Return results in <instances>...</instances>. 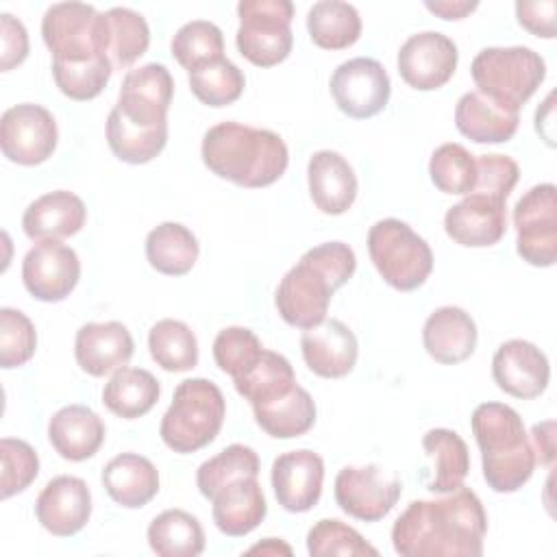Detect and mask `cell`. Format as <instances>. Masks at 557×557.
Returning a JSON list of instances; mask_svg holds the SVG:
<instances>
[{"instance_id": "cell-12", "label": "cell", "mask_w": 557, "mask_h": 557, "mask_svg": "<svg viewBox=\"0 0 557 557\" xmlns=\"http://www.w3.org/2000/svg\"><path fill=\"white\" fill-rule=\"evenodd\" d=\"M57 139V122L41 104L22 102L7 109L0 117V148L11 163L30 168L48 161Z\"/></svg>"}, {"instance_id": "cell-51", "label": "cell", "mask_w": 557, "mask_h": 557, "mask_svg": "<svg viewBox=\"0 0 557 557\" xmlns=\"http://www.w3.org/2000/svg\"><path fill=\"white\" fill-rule=\"evenodd\" d=\"M555 13H557L555 0H535V2L520 0V2H516L518 24L535 37H544V39L555 37Z\"/></svg>"}, {"instance_id": "cell-50", "label": "cell", "mask_w": 557, "mask_h": 557, "mask_svg": "<svg viewBox=\"0 0 557 557\" xmlns=\"http://www.w3.org/2000/svg\"><path fill=\"white\" fill-rule=\"evenodd\" d=\"M0 39H2L0 70L9 72L15 65L24 63V59L28 57V33L24 24L11 13H0Z\"/></svg>"}, {"instance_id": "cell-48", "label": "cell", "mask_w": 557, "mask_h": 557, "mask_svg": "<svg viewBox=\"0 0 557 557\" xmlns=\"http://www.w3.org/2000/svg\"><path fill=\"white\" fill-rule=\"evenodd\" d=\"M0 461H2V498H11L13 494L24 492L39 474V457L35 448L17 437L0 440Z\"/></svg>"}, {"instance_id": "cell-33", "label": "cell", "mask_w": 557, "mask_h": 557, "mask_svg": "<svg viewBox=\"0 0 557 557\" xmlns=\"http://www.w3.org/2000/svg\"><path fill=\"white\" fill-rule=\"evenodd\" d=\"M198 252L200 246L196 235L181 222H163L146 237L148 263L168 276L187 274L194 268Z\"/></svg>"}, {"instance_id": "cell-46", "label": "cell", "mask_w": 557, "mask_h": 557, "mask_svg": "<svg viewBox=\"0 0 557 557\" xmlns=\"http://www.w3.org/2000/svg\"><path fill=\"white\" fill-rule=\"evenodd\" d=\"M263 352L259 337L246 326H226L213 339L215 366L231 379L242 376Z\"/></svg>"}, {"instance_id": "cell-7", "label": "cell", "mask_w": 557, "mask_h": 557, "mask_svg": "<svg viewBox=\"0 0 557 557\" xmlns=\"http://www.w3.org/2000/svg\"><path fill=\"white\" fill-rule=\"evenodd\" d=\"M368 252L381 278L398 292L422 287L433 270L431 246L407 222L396 218H385L370 226Z\"/></svg>"}, {"instance_id": "cell-10", "label": "cell", "mask_w": 557, "mask_h": 557, "mask_svg": "<svg viewBox=\"0 0 557 557\" xmlns=\"http://www.w3.org/2000/svg\"><path fill=\"white\" fill-rule=\"evenodd\" d=\"M553 183L533 185L513 207L516 250L529 265L550 268L557 261V198Z\"/></svg>"}, {"instance_id": "cell-44", "label": "cell", "mask_w": 557, "mask_h": 557, "mask_svg": "<svg viewBox=\"0 0 557 557\" xmlns=\"http://www.w3.org/2000/svg\"><path fill=\"white\" fill-rule=\"evenodd\" d=\"M113 65L109 57L91 61H52V76L59 91L72 100H91L109 83Z\"/></svg>"}, {"instance_id": "cell-35", "label": "cell", "mask_w": 557, "mask_h": 557, "mask_svg": "<svg viewBox=\"0 0 557 557\" xmlns=\"http://www.w3.org/2000/svg\"><path fill=\"white\" fill-rule=\"evenodd\" d=\"M311 41L324 50H344L361 35L359 11L342 0H320L307 13Z\"/></svg>"}, {"instance_id": "cell-6", "label": "cell", "mask_w": 557, "mask_h": 557, "mask_svg": "<svg viewBox=\"0 0 557 557\" xmlns=\"http://www.w3.org/2000/svg\"><path fill=\"white\" fill-rule=\"evenodd\" d=\"M470 74L479 94L520 113L546 78V61L527 46L483 48L472 59Z\"/></svg>"}, {"instance_id": "cell-27", "label": "cell", "mask_w": 557, "mask_h": 557, "mask_svg": "<svg viewBox=\"0 0 557 557\" xmlns=\"http://www.w3.org/2000/svg\"><path fill=\"white\" fill-rule=\"evenodd\" d=\"M107 429L102 418L87 405H67L52 413L48 422V440L59 457L67 461H85L94 457Z\"/></svg>"}, {"instance_id": "cell-52", "label": "cell", "mask_w": 557, "mask_h": 557, "mask_svg": "<svg viewBox=\"0 0 557 557\" xmlns=\"http://www.w3.org/2000/svg\"><path fill=\"white\" fill-rule=\"evenodd\" d=\"M531 446L535 453V461L542 466H553L555 461V422L546 420L531 429Z\"/></svg>"}, {"instance_id": "cell-45", "label": "cell", "mask_w": 557, "mask_h": 557, "mask_svg": "<svg viewBox=\"0 0 557 557\" xmlns=\"http://www.w3.org/2000/svg\"><path fill=\"white\" fill-rule=\"evenodd\" d=\"M307 550L311 557H329V555H372L376 557L379 550L368 544L361 533L337 518H322L318 520L307 533Z\"/></svg>"}, {"instance_id": "cell-8", "label": "cell", "mask_w": 557, "mask_h": 557, "mask_svg": "<svg viewBox=\"0 0 557 557\" xmlns=\"http://www.w3.org/2000/svg\"><path fill=\"white\" fill-rule=\"evenodd\" d=\"M41 37L52 61H91L109 57V20L85 2H59L46 9Z\"/></svg>"}, {"instance_id": "cell-38", "label": "cell", "mask_w": 557, "mask_h": 557, "mask_svg": "<svg viewBox=\"0 0 557 557\" xmlns=\"http://www.w3.org/2000/svg\"><path fill=\"white\" fill-rule=\"evenodd\" d=\"M189 74V89L191 94L209 107H228L244 94L246 76L244 72L228 61L226 57H220L215 61L202 63Z\"/></svg>"}, {"instance_id": "cell-17", "label": "cell", "mask_w": 557, "mask_h": 557, "mask_svg": "<svg viewBox=\"0 0 557 557\" xmlns=\"http://www.w3.org/2000/svg\"><path fill=\"white\" fill-rule=\"evenodd\" d=\"M446 235L466 248H487L507 231V200L470 191L444 215Z\"/></svg>"}, {"instance_id": "cell-53", "label": "cell", "mask_w": 557, "mask_h": 557, "mask_svg": "<svg viewBox=\"0 0 557 557\" xmlns=\"http://www.w3.org/2000/svg\"><path fill=\"white\" fill-rule=\"evenodd\" d=\"M424 7L431 13L440 15L442 20H463L468 13H472L479 7V2H474V0L472 2L470 0H435V2H431V0H426Z\"/></svg>"}, {"instance_id": "cell-31", "label": "cell", "mask_w": 557, "mask_h": 557, "mask_svg": "<svg viewBox=\"0 0 557 557\" xmlns=\"http://www.w3.org/2000/svg\"><path fill=\"white\" fill-rule=\"evenodd\" d=\"M161 387L152 372L144 368H120L102 389L104 407L122 420L146 416L159 400Z\"/></svg>"}, {"instance_id": "cell-49", "label": "cell", "mask_w": 557, "mask_h": 557, "mask_svg": "<svg viewBox=\"0 0 557 557\" xmlns=\"http://www.w3.org/2000/svg\"><path fill=\"white\" fill-rule=\"evenodd\" d=\"M520 178L518 163L507 154L476 157V183L472 191L507 200Z\"/></svg>"}, {"instance_id": "cell-13", "label": "cell", "mask_w": 557, "mask_h": 557, "mask_svg": "<svg viewBox=\"0 0 557 557\" xmlns=\"http://www.w3.org/2000/svg\"><path fill=\"white\" fill-rule=\"evenodd\" d=\"M174 78L163 63H146L126 72L113 111L139 128H168Z\"/></svg>"}, {"instance_id": "cell-11", "label": "cell", "mask_w": 557, "mask_h": 557, "mask_svg": "<svg viewBox=\"0 0 557 557\" xmlns=\"http://www.w3.org/2000/svg\"><path fill=\"white\" fill-rule=\"evenodd\" d=\"M400 492L398 476L379 463L342 468L333 490L339 509L361 522L383 520L398 503Z\"/></svg>"}, {"instance_id": "cell-54", "label": "cell", "mask_w": 557, "mask_h": 557, "mask_svg": "<svg viewBox=\"0 0 557 557\" xmlns=\"http://www.w3.org/2000/svg\"><path fill=\"white\" fill-rule=\"evenodd\" d=\"M553 109V94H548L546 96V100H544V104H542V111L537 109V113H535V128H537V133L542 135V139L548 144V146H553V113L548 115V120H544V111H550Z\"/></svg>"}, {"instance_id": "cell-36", "label": "cell", "mask_w": 557, "mask_h": 557, "mask_svg": "<svg viewBox=\"0 0 557 557\" xmlns=\"http://www.w3.org/2000/svg\"><path fill=\"white\" fill-rule=\"evenodd\" d=\"M233 383L237 394L244 396L250 407H257L287 394L296 385V374L283 355L263 348L261 357L242 376L233 379Z\"/></svg>"}, {"instance_id": "cell-34", "label": "cell", "mask_w": 557, "mask_h": 557, "mask_svg": "<svg viewBox=\"0 0 557 557\" xmlns=\"http://www.w3.org/2000/svg\"><path fill=\"white\" fill-rule=\"evenodd\" d=\"M148 544L159 557H196L205 550V531L185 509H165L148 524Z\"/></svg>"}, {"instance_id": "cell-22", "label": "cell", "mask_w": 557, "mask_h": 557, "mask_svg": "<svg viewBox=\"0 0 557 557\" xmlns=\"http://www.w3.org/2000/svg\"><path fill=\"white\" fill-rule=\"evenodd\" d=\"M135 350L131 331L117 322H87L76 331L74 357L89 376H104L124 368Z\"/></svg>"}, {"instance_id": "cell-21", "label": "cell", "mask_w": 557, "mask_h": 557, "mask_svg": "<svg viewBox=\"0 0 557 557\" xmlns=\"http://www.w3.org/2000/svg\"><path fill=\"white\" fill-rule=\"evenodd\" d=\"M300 352L313 374L322 379H342L352 372L359 344L355 333L342 320L331 318L302 331Z\"/></svg>"}, {"instance_id": "cell-41", "label": "cell", "mask_w": 557, "mask_h": 557, "mask_svg": "<svg viewBox=\"0 0 557 557\" xmlns=\"http://www.w3.org/2000/svg\"><path fill=\"white\" fill-rule=\"evenodd\" d=\"M259 457L250 446L231 444L220 450L215 457L202 461L196 470V485L205 498H213L218 490H222L228 481L239 476H257L259 474Z\"/></svg>"}, {"instance_id": "cell-37", "label": "cell", "mask_w": 557, "mask_h": 557, "mask_svg": "<svg viewBox=\"0 0 557 557\" xmlns=\"http://www.w3.org/2000/svg\"><path fill=\"white\" fill-rule=\"evenodd\" d=\"M148 350L165 372H187L198 363V342L194 331L181 320H159L148 333Z\"/></svg>"}, {"instance_id": "cell-24", "label": "cell", "mask_w": 557, "mask_h": 557, "mask_svg": "<svg viewBox=\"0 0 557 557\" xmlns=\"http://www.w3.org/2000/svg\"><path fill=\"white\" fill-rule=\"evenodd\" d=\"M476 324L472 315L455 305L435 309L422 326V344L431 359L444 366L466 361L476 348Z\"/></svg>"}, {"instance_id": "cell-16", "label": "cell", "mask_w": 557, "mask_h": 557, "mask_svg": "<svg viewBox=\"0 0 557 557\" xmlns=\"http://www.w3.org/2000/svg\"><path fill=\"white\" fill-rule=\"evenodd\" d=\"M81 278V261L74 248L46 239L37 242L22 261V281L28 294L41 302H61Z\"/></svg>"}, {"instance_id": "cell-18", "label": "cell", "mask_w": 557, "mask_h": 557, "mask_svg": "<svg viewBox=\"0 0 557 557\" xmlns=\"http://www.w3.org/2000/svg\"><path fill=\"white\" fill-rule=\"evenodd\" d=\"M492 376L505 394L531 400L548 387L550 366L535 344L527 339H509L503 342L492 357Z\"/></svg>"}, {"instance_id": "cell-40", "label": "cell", "mask_w": 557, "mask_h": 557, "mask_svg": "<svg viewBox=\"0 0 557 557\" xmlns=\"http://www.w3.org/2000/svg\"><path fill=\"white\" fill-rule=\"evenodd\" d=\"M107 144L120 161L141 165L161 154L168 144V128H139L111 109L107 117Z\"/></svg>"}, {"instance_id": "cell-23", "label": "cell", "mask_w": 557, "mask_h": 557, "mask_svg": "<svg viewBox=\"0 0 557 557\" xmlns=\"http://www.w3.org/2000/svg\"><path fill=\"white\" fill-rule=\"evenodd\" d=\"M309 196L326 215L346 213L357 198V176L352 165L335 150H318L307 163Z\"/></svg>"}, {"instance_id": "cell-3", "label": "cell", "mask_w": 557, "mask_h": 557, "mask_svg": "<svg viewBox=\"0 0 557 557\" xmlns=\"http://www.w3.org/2000/svg\"><path fill=\"white\" fill-rule=\"evenodd\" d=\"M200 154L215 176L248 189L276 183L289 163V150L281 135L239 122L211 126L202 137Z\"/></svg>"}, {"instance_id": "cell-26", "label": "cell", "mask_w": 557, "mask_h": 557, "mask_svg": "<svg viewBox=\"0 0 557 557\" xmlns=\"http://www.w3.org/2000/svg\"><path fill=\"white\" fill-rule=\"evenodd\" d=\"M213 522L228 537H242L255 531L265 513V496L257 481V476H239L228 481L222 490L211 498Z\"/></svg>"}, {"instance_id": "cell-42", "label": "cell", "mask_w": 557, "mask_h": 557, "mask_svg": "<svg viewBox=\"0 0 557 557\" xmlns=\"http://www.w3.org/2000/svg\"><path fill=\"white\" fill-rule=\"evenodd\" d=\"M429 176L440 191L466 196L476 183V157L461 144H442L431 154Z\"/></svg>"}, {"instance_id": "cell-1", "label": "cell", "mask_w": 557, "mask_h": 557, "mask_svg": "<svg viewBox=\"0 0 557 557\" xmlns=\"http://www.w3.org/2000/svg\"><path fill=\"white\" fill-rule=\"evenodd\" d=\"M487 513L470 487L444 498L411 500L392 527L394 550L403 557H479Z\"/></svg>"}, {"instance_id": "cell-29", "label": "cell", "mask_w": 557, "mask_h": 557, "mask_svg": "<svg viewBox=\"0 0 557 557\" xmlns=\"http://www.w3.org/2000/svg\"><path fill=\"white\" fill-rule=\"evenodd\" d=\"M520 124V113L496 104L479 91H466L455 107L457 131L474 144L509 141Z\"/></svg>"}, {"instance_id": "cell-5", "label": "cell", "mask_w": 557, "mask_h": 557, "mask_svg": "<svg viewBox=\"0 0 557 557\" xmlns=\"http://www.w3.org/2000/svg\"><path fill=\"white\" fill-rule=\"evenodd\" d=\"M224 416L226 400L213 381L202 376L185 379L174 389L172 403L161 418L159 435L174 453H196L218 437Z\"/></svg>"}, {"instance_id": "cell-30", "label": "cell", "mask_w": 557, "mask_h": 557, "mask_svg": "<svg viewBox=\"0 0 557 557\" xmlns=\"http://www.w3.org/2000/svg\"><path fill=\"white\" fill-rule=\"evenodd\" d=\"M422 448L431 459L426 490L433 494H448L463 485V479L470 472V453L457 431L431 429L422 437Z\"/></svg>"}, {"instance_id": "cell-43", "label": "cell", "mask_w": 557, "mask_h": 557, "mask_svg": "<svg viewBox=\"0 0 557 557\" xmlns=\"http://www.w3.org/2000/svg\"><path fill=\"white\" fill-rule=\"evenodd\" d=\"M170 52L187 72L202 63L215 61L224 57L222 30L213 22L191 20L174 33Z\"/></svg>"}, {"instance_id": "cell-32", "label": "cell", "mask_w": 557, "mask_h": 557, "mask_svg": "<svg viewBox=\"0 0 557 557\" xmlns=\"http://www.w3.org/2000/svg\"><path fill=\"white\" fill-rule=\"evenodd\" d=\"M257 424L276 440L305 435L315 424V403L298 383L283 396L252 407Z\"/></svg>"}, {"instance_id": "cell-28", "label": "cell", "mask_w": 557, "mask_h": 557, "mask_svg": "<svg viewBox=\"0 0 557 557\" xmlns=\"http://www.w3.org/2000/svg\"><path fill=\"white\" fill-rule=\"evenodd\" d=\"M102 487L120 507L139 509L159 492V472L154 463L137 453L115 455L100 474Z\"/></svg>"}, {"instance_id": "cell-4", "label": "cell", "mask_w": 557, "mask_h": 557, "mask_svg": "<svg viewBox=\"0 0 557 557\" xmlns=\"http://www.w3.org/2000/svg\"><path fill=\"white\" fill-rule=\"evenodd\" d=\"M470 426L481 450L485 483L498 494L520 490L537 463L520 413L503 403H481L472 411Z\"/></svg>"}, {"instance_id": "cell-55", "label": "cell", "mask_w": 557, "mask_h": 557, "mask_svg": "<svg viewBox=\"0 0 557 557\" xmlns=\"http://www.w3.org/2000/svg\"><path fill=\"white\" fill-rule=\"evenodd\" d=\"M246 553L248 555H255V553H261V555H292V546L276 540V537H265L263 542L250 546Z\"/></svg>"}, {"instance_id": "cell-47", "label": "cell", "mask_w": 557, "mask_h": 557, "mask_svg": "<svg viewBox=\"0 0 557 557\" xmlns=\"http://www.w3.org/2000/svg\"><path fill=\"white\" fill-rule=\"evenodd\" d=\"M37 348V331L30 318L13 307L0 309V366L4 370L24 366Z\"/></svg>"}, {"instance_id": "cell-20", "label": "cell", "mask_w": 557, "mask_h": 557, "mask_svg": "<svg viewBox=\"0 0 557 557\" xmlns=\"http://www.w3.org/2000/svg\"><path fill=\"white\" fill-rule=\"evenodd\" d=\"M35 516L57 537L76 535L91 516V492L87 483L72 474L50 479L35 500Z\"/></svg>"}, {"instance_id": "cell-19", "label": "cell", "mask_w": 557, "mask_h": 557, "mask_svg": "<svg viewBox=\"0 0 557 557\" xmlns=\"http://www.w3.org/2000/svg\"><path fill=\"white\" fill-rule=\"evenodd\" d=\"M270 481L285 511L305 513L313 509L322 496L324 461L309 448L283 453L272 461Z\"/></svg>"}, {"instance_id": "cell-15", "label": "cell", "mask_w": 557, "mask_h": 557, "mask_svg": "<svg viewBox=\"0 0 557 557\" xmlns=\"http://www.w3.org/2000/svg\"><path fill=\"white\" fill-rule=\"evenodd\" d=\"M457 61V44L437 30L411 35L400 46L396 57L400 78L418 91H433L444 87L453 78Z\"/></svg>"}, {"instance_id": "cell-14", "label": "cell", "mask_w": 557, "mask_h": 557, "mask_svg": "<svg viewBox=\"0 0 557 557\" xmlns=\"http://www.w3.org/2000/svg\"><path fill=\"white\" fill-rule=\"evenodd\" d=\"M329 87L337 109L352 120H366L381 113L392 94L385 67L370 57H355L339 63Z\"/></svg>"}, {"instance_id": "cell-25", "label": "cell", "mask_w": 557, "mask_h": 557, "mask_svg": "<svg viewBox=\"0 0 557 557\" xmlns=\"http://www.w3.org/2000/svg\"><path fill=\"white\" fill-rule=\"evenodd\" d=\"M87 220V209L85 202L67 191V189H57L48 191L39 198H35L22 215V228L26 237L35 242H46V239H63L70 235H76Z\"/></svg>"}, {"instance_id": "cell-39", "label": "cell", "mask_w": 557, "mask_h": 557, "mask_svg": "<svg viewBox=\"0 0 557 557\" xmlns=\"http://www.w3.org/2000/svg\"><path fill=\"white\" fill-rule=\"evenodd\" d=\"M109 20V59L115 70H126L141 54H146L150 46V28L141 13L113 7L107 11Z\"/></svg>"}, {"instance_id": "cell-2", "label": "cell", "mask_w": 557, "mask_h": 557, "mask_svg": "<svg viewBox=\"0 0 557 557\" xmlns=\"http://www.w3.org/2000/svg\"><path fill=\"white\" fill-rule=\"evenodd\" d=\"M355 250L344 242H324L309 248L281 278L274 305L278 315L296 329H311L326 320L329 302L355 274Z\"/></svg>"}, {"instance_id": "cell-9", "label": "cell", "mask_w": 557, "mask_h": 557, "mask_svg": "<svg viewBox=\"0 0 557 557\" xmlns=\"http://www.w3.org/2000/svg\"><path fill=\"white\" fill-rule=\"evenodd\" d=\"M237 17L235 44L244 59L257 67H272L289 57L294 46V4L289 0H242Z\"/></svg>"}]
</instances>
